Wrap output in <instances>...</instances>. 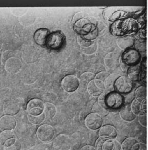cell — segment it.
<instances>
[{
	"label": "cell",
	"instance_id": "1",
	"mask_svg": "<svg viewBox=\"0 0 148 150\" xmlns=\"http://www.w3.org/2000/svg\"><path fill=\"white\" fill-rule=\"evenodd\" d=\"M105 103L107 109L118 110L124 103V98L117 91H111L106 93Z\"/></svg>",
	"mask_w": 148,
	"mask_h": 150
},
{
	"label": "cell",
	"instance_id": "2",
	"mask_svg": "<svg viewBox=\"0 0 148 150\" xmlns=\"http://www.w3.org/2000/svg\"><path fill=\"white\" fill-rule=\"evenodd\" d=\"M121 58L123 62L130 67L138 64L141 59V56L136 50L129 48L123 53Z\"/></svg>",
	"mask_w": 148,
	"mask_h": 150
},
{
	"label": "cell",
	"instance_id": "3",
	"mask_svg": "<svg viewBox=\"0 0 148 150\" xmlns=\"http://www.w3.org/2000/svg\"><path fill=\"white\" fill-rule=\"evenodd\" d=\"M133 88V82L126 76H119L114 84V88L119 93L126 94L131 92Z\"/></svg>",
	"mask_w": 148,
	"mask_h": 150
},
{
	"label": "cell",
	"instance_id": "4",
	"mask_svg": "<svg viewBox=\"0 0 148 150\" xmlns=\"http://www.w3.org/2000/svg\"><path fill=\"white\" fill-rule=\"evenodd\" d=\"M64 43L63 35L59 32H55L49 35L46 45L50 49L59 50L63 47Z\"/></svg>",
	"mask_w": 148,
	"mask_h": 150
},
{
	"label": "cell",
	"instance_id": "5",
	"mask_svg": "<svg viewBox=\"0 0 148 150\" xmlns=\"http://www.w3.org/2000/svg\"><path fill=\"white\" fill-rule=\"evenodd\" d=\"M97 150H121V144L115 139L100 137L96 144Z\"/></svg>",
	"mask_w": 148,
	"mask_h": 150
},
{
	"label": "cell",
	"instance_id": "6",
	"mask_svg": "<svg viewBox=\"0 0 148 150\" xmlns=\"http://www.w3.org/2000/svg\"><path fill=\"white\" fill-rule=\"evenodd\" d=\"M54 129L49 125H40L36 131V136L41 142H48L53 139L54 136Z\"/></svg>",
	"mask_w": 148,
	"mask_h": 150
},
{
	"label": "cell",
	"instance_id": "7",
	"mask_svg": "<svg viewBox=\"0 0 148 150\" xmlns=\"http://www.w3.org/2000/svg\"><path fill=\"white\" fill-rule=\"evenodd\" d=\"M86 127L92 131H95L102 127L103 120L99 114L92 112L86 116L84 120Z\"/></svg>",
	"mask_w": 148,
	"mask_h": 150
},
{
	"label": "cell",
	"instance_id": "8",
	"mask_svg": "<svg viewBox=\"0 0 148 150\" xmlns=\"http://www.w3.org/2000/svg\"><path fill=\"white\" fill-rule=\"evenodd\" d=\"M61 85L66 91L74 92L77 89L80 85V81L76 76L67 75L64 77L61 81Z\"/></svg>",
	"mask_w": 148,
	"mask_h": 150
},
{
	"label": "cell",
	"instance_id": "9",
	"mask_svg": "<svg viewBox=\"0 0 148 150\" xmlns=\"http://www.w3.org/2000/svg\"><path fill=\"white\" fill-rule=\"evenodd\" d=\"M44 104L40 99L35 98L30 100L26 107L27 112L29 115L38 116L43 113Z\"/></svg>",
	"mask_w": 148,
	"mask_h": 150
},
{
	"label": "cell",
	"instance_id": "10",
	"mask_svg": "<svg viewBox=\"0 0 148 150\" xmlns=\"http://www.w3.org/2000/svg\"><path fill=\"white\" fill-rule=\"evenodd\" d=\"M87 91L93 97H99L105 91L104 81L97 79L92 80L87 85Z\"/></svg>",
	"mask_w": 148,
	"mask_h": 150
},
{
	"label": "cell",
	"instance_id": "11",
	"mask_svg": "<svg viewBox=\"0 0 148 150\" xmlns=\"http://www.w3.org/2000/svg\"><path fill=\"white\" fill-rule=\"evenodd\" d=\"M111 30L112 34L115 36H123L128 33V28L126 20H116L111 25Z\"/></svg>",
	"mask_w": 148,
	"mask_h": 150
},
{
	"label": "cell",
	"instance_id": "12",
	"mask_svg": "<svg viewBox=\"0 0 148 150\" xmlns=\"http://www.w3.org/2000/svg\"><path fill=\"white\" fill-rule=\"evenodd\" d=\"M22 63L19 58L11 57L5 64V69L10 74L17 73L21 69Z\"/></svg>",
	"mask_w": 148,
	"mask_h": 150
},
{
	"label": "cell",
	"instance_id": "13",
	"mask_svg": "<svg viewBox=\"0 0 148 150\" xmlns=\"http://www.w3.org/2000/svg\"><path fill=\"white\" fill-rule=\"evenodd\" d=\"M16 127V120L9 115H5L0 118V129L2 131H11Z\"/></svg>",
	"mask_w": 148,
	"mask_h": 150
},
{
	"label": "cell",
	"instance_id": "14",
	"mask_svg": "<svg viewBox=\"0 0 148 150\" xmlns=\"http://www.w3.org/2000/svg\"><path fill=\"white\" fill-rule=\"evenodd\" d=\"M3 112L6 115L15 116L18 114L21 107L17 101L10 100L6 102L3 105Z\"/></svg>",
	"mask_w": 148,
	"mask_h": 150
},
{
	"label": "cell",
	"instance_id": "15",
	"mask_svg": "<svg viewBox=\"0 0 148 150\" xmlns=\"http://www.w3.org/2000/svg\"><path fill=\"white\" fill-rule=\"evenodd\" d=\"M98 135L100 137L107 138L111 139H115L117 136V129L113 126L107 125L100 128Z\"/></svg>",
	"mask_w": 148,
	"mask_h": 150
},
{
	"label": "cell",
	"instance_id": "16",
	"mask_svg": "<svg viewBox=\"0 0 148 150\" xmlns=\"http://www.w3.org/2000/svg\"><path fill=\"white\" fill-rule=\"evenodd\" d=\"M50 32L46 28H40L34 33V40L38 45H44L46 43L47 40Z\"/></svg>",
	"mask_w": 148,
	"mask_h": 150
},
{
	"label": "cell",
	"instance_id": "17",
	"mask_svg": "<svg viewBox=\"0 0 148 150\" xmlns=\"http://www.w3.org/2000/svg\"><path fill=\"white\" fill-rule=\"evenodd\" d=\"M140 147V142L133 137L126 138L121 146L122 150H139Z\"/></svg>",
	"mask_w": 148,
	"mask_h": 150
},
{
	"label": "cell",
	"instance_id": "18",
	"mask_svg": "<svg viewBox=\"0 0 148 150\" xmlns=\"http://www.w3.org/2000/svg\"><path fill=\"white\" fill-rule=\"evenodd\" d=\"M128 76L132 81H139L141 78V67L138 64L129 67L127 71Z\"/></svg>",
	"mask_w": 148,
	"mask_h": 150
},
{
	"label": "cell",
	"instance_id": "19",
	"mask_svg": "<svg viewBox=\"0 0 148 150\" xmlns=\"http://www.w3.org/2000/svg\"><path fill=\"white\" fill-rule=\"evenodd\" d=\"M119 115L123 120L128 122H131L133 121L136 117V116L132 112L130 106L128 105H126L121 108Z\"/></svg>",
	"mask_w": 148,
	"mask_h": 150
},
{
	"label": "cell",
	"instance_id": "20",
	"mask_svg": "<svg viewBox=\"0 0 148 150\" xmlns=\"http://www.w3.org/2000/svg\"><path fill=\"white\" fill-rule=\"evenodd\" d=\"M117 42L121 49L127 50L133 45L134 40L131 36L122 37L117 39Z\"/></svg>",
	"mask_w": 148,
	"mask_h": 150
},
{
	"label": "cell",
	"instance_id": "21",
	"mask_svg": "<svg viewBox=\"0 0 148 150\" xmlns=\"http://www.w3.org/2000/svg\"><path fill=\"white\" fill-rule=\"evenodd\" d=\"M57 112L55 105L52 103L46 102L44 104V108L43 113L45 118L47 119H51L55 116Z\"/></svg>",
	"mask_w": 148,
	"mask_h": 150
},
{
	"label": "cell",
	"instance_id": "22",
	"mask_svg": "<svg viewBox=\"0 0 148 150\" xmlns=\"http://www.w3.org/2000/svg\"><path fill=\"white\" fill-rule=\"evenodd\" d=\"M119 76L120 75L116 73L108 75V77H107V79L104 81L105 90H108V92H111V89L114 87L115 81Z\"/></svg>",
	"mask_w": 148,
	"mask_h": 150
},
{
	"label": "cell",
	"instance_id": "23",
	"mask_svg": "<svg viewBox=\"0 0 148 150\" xmlns=\"http://www.w3.org/2000/svg\"><path fill=\"white\" fill-rule=\"evenodd\" d=\"M134 97H135L136 100L142 103L146 100L147 98V88L145 86L138 87L135 91Z\"/></svg>",
	"mask_w": 148,
	"mask_h": 150
},
{
	"label": "cell",
	"instance_id": "24",
	"mask_svg": "<svg viewBox=\"0 0 148 150\" xmlns=\"http://www.w3.org/2000/svg\"><path fill=\"white\" fill-rule=\"evenodd\" d=\"M131 110L135 115H141L144 113L142 109V103L136 100H134L132 102L131 106Z\"/></svg>",
	"mask_w": 148,
	"mask_h": 150
},
{
	"label": "cell",
	"instance_id": "25",
	"mask_svg": "<svg viewBox=\"0 0 148 150\" xmlns=\"http://www.w3.org/2000/svg\"><path fill=\"white\" fill-rule=\"evenodd\" d=\"M15 133L11 131H2L1 133H0V144L2 146H4L5 142L7 140L15 138Z\"/></svg>",
	"mask_w": 148,
	"mask_h": 150
},
{
	"label": "cell",
	"instance_id": "26",
	"mask_svg": "<svg viewBox=\"0 0 148 150\" xmlns=\"http://www.w3.org/2000/svg\"><path fill=\"white\" fill-rule=\"evenodd\" d=\"M95 74L94 73L90 72H84L80 75V79H79L80 83V82L81 83L83 82V83H87L88 85L89 82H90L92 80L95 79Z\"/></svg>",
	"mask_w": 148,
	"mask_h": 150
},
{
	"label": "cell",
	"instance_id": "27",
	"mask_svg": "<svg viewBox=\"0 0 148 150\" xmlns=\"http://www.w3.org/2000/svg\"><path fill=\"white\" fill-rule=\"evenodd\" d=\"M45 119L44 114L42 113L38 116H31L28 115V119L30 123L34 125H40L42 123Z\"/></svg>",
	"mask_w": 148,
	"mask_h": 150
},
{
	"label": "cell",
	"instance_id": "28",
	"mask_svg": "<svg viewBox=\"0 0 148 150\" xmlns=\"http://www.w3.org/2000/svg\"><path fill=\"white\" fill-rule=\"evenodd\" d=\"M135 50L139 53L144 52L146 50V41L144 39H138L135 42Z\"/></svg>",
	"mask_w": 148,
	"mask_h": 150
},
{
	"label": "cell",
	"instance_id": "29",
	"mask_svg": "<svg viewBox=\"0 0 148 150\" xmlns=\"http://www.w3.org/2000/svg\"><path fill=\"white\" fill-rule=\"evenodd\" d=\"M92 110H93L94 112L99 114L101 116H105L108 114L107 110H105L103 108H102L101 106H100V105L98 104L97 102H96L94 104Z\"/></svg>",
	"mask_w": 148,
	"mask_h": 150
},
{
	"label": "cell",
	"instance_id": "30",
	"mask_svg": "<svg viewBox=\"0 0 148 150\" xmlns=\"http://www.w3.org/2000/svg\"><path fill=\"white\" fill-rule=\"evenodd\" d=\"M98 34V32L97 30V28L92 31L91 32L89 33L88 34L83 36V38L86 39L87 40L90 41L93 40L97 37Z\"/></svg>",
	"mask_w": 148,
	"mask_h": 150
},
{
	"label": "cell",
	"instance_id": "31",
	"mask_svg": "<svg viewBox=\"0 0 148 150\" xmlns=\"http://www.w3.org/2000/svg\"><path fill=\"white\" fill-rule=\"evenodd\" d=\"M106 92H103V93L101 94L98 98V102L97 103L101 106L105 110H107V108L106 106V103H105V97H106Z\"/></svg>",
	"mask_w": 148,
	"mask_h": 150
},
{
	"label": "cell",
	"instance_id": "32",
	"mask_svg": "<svg viewBox=\"0 0 148 150\" xmlns=\"http://www.w3.org/2000/svg\"><path fill=\"white\" fill-rule=\"evenodd\" d=\"M109 75V74L107 72H101L95 75V79H98L104 82Z\"/></svg>",
	"mask_w": 148,
	"mask_h": 150
},
{
	"label": "cell",
	"instance_id": "33",
	"mask_svg": "<svg viewBox=\"0 0 148 150\" xmlns=\"http://www.w3.org/2000/svg\"><path fill=\"white\" fill-rule=\"evenodd\" d=\"M78 42L80 45H82L83 47H89V45H91V41L87 40L86 39H85L82 37H78Z\"/></svg>",
	"mask_w": 148,
	"mask_h": 150
},
{
	"label": "cell",
	"instance_id": "34",
	"mask_svg": "<svg viewBox=\"0 0 148 150\" xmlns=\"http://www.w3.org/2000/svg\"><path fill=\"white\" fill-rule=\"evenodd\" d=\"M138 121L142 126L145 127H147V115L146 114H142L140 115L138 118Z\"/></svg>",
	"mask_w": 148,
	"mask_h": 150
},
{
	"label": "cell",
	"instance_id": "35",
	"mask_svg": "<svg viewBox=\"0 0 148 150\" xmlns=\"http://www.w3.org/2000/svg\"><path fill=\"white\" fill-rule=\"evenodd\" d=\"M10 51H5L2 54V55L1 57V62L2 64H5V62H6L7 60L9 58H10V57H9L10 56Z\"/></svg>",
	"mask_w": 148,
	"mask_h": 150
},
{
	"label": "cell",
	"instance_id": "36",
	"mask_svg": "<svg viewBox=\"0 0 148 150\" xmlns=\"http://www.w3.org/2000/svg\"><path fill=\"white\" fill-rule=\"evenodd\" d=\"M21 144L18 141H16L15 143L13 145L11 146L10 147L8 148H4V150H21Z\"/></svg>",
	"mask_w": 148,
	"mask_h": 150
},
{
	"label": "cell",
	"instance_id": "37",
	"mask_svg": "<svg viewBox=\"0 0 148 150\" xmlns=\"http://www.w3.org/2000/svg\"><path fill=\"white\" fill-rule=\"evenodd\" d=\"M134 98H135L134 93H133V92H132V93L130 92L129 93V94H128V95L125 97L124 102L127 103H131L133 101Z\"/></svg>",
	"mask_w": 148,
	"mask_h": 150
},
{
	"label": "cell",
	"instance_id": "38",
	"mask_svg": "<svg viewBox=\"0 0 148 150\" xmlns=\"http://www.w3.org/2000/svg\"><path fill=\"white\" fill-rule=\"evenodd\" d=\"M16 141H17V140L15 139V138H10L5 142L3 146L4 148H8V147H10L11 146L13 145L15 143Z\"/></svg>",
	"mask_w": 148,
	"mask_h": 150
},
{
	"label": "cell",
	"instance_id": "39",
	"mask_svg": "<svg viewBox=\"0 0 148 150\" xmlns=\"http://www.w3.org/2000/svg\"><path fill=\"white\" fill-rule=\"evenodd\" d=\"M120 66H121V69L122 70V71L123 72H127V71H128V70L129 68V66L128 65H127V64L121 61V62Z\"/></svg>",
	"mask_w": 148,
	"mask_h": 150
},
{
	"label": "cell",
	"instance_id": "40",
	"mask_svg": "<svg viewBox=\"0 0 148 150\" xmlns=\"http://www.w3.org/2000/svg\"><path fill=\"white\" fill-rule=\"evenodd\" d=\"M121 13L120 11H117L112 15V17L111 18V20L114 21V20H116L117 19H119V17L121 16Z\"/></svg>",
	"mask_w": 148,
	"mask_h": 150
},
{
	"label": "cell",
	"instance_id": "41",
	"mask_svg": "<svg viewBox=\"0 0 148 150\" xmlns=\"http://www.w3.org/2000/svg\"><path fill=\"white\" fill-rule=\"evenodd\" d=\"M81 150H96L94 147H93L92 146H89V145H87V146H85L82 148Z\"/></svg>",
	"mask_w": 148,
	"mask_h": 150
},
{
	"label": "cell",
	"instance_id": "42",
	"mask_svg": "<svg viewBox=\"0 0 148 150\" xmlns=\"http://www.w3.org/2000/svg\"><path fill=\"white\" fill-rule=\"evenodd\" d=\"M142 109L144 112H145V114L147 113V102L146 100L143 102V103L142 104Z\"/></svg>",
	"mask_w": 148,
	"mask_h": 150
},
{
	"label": "cell",
	"instance_id": "43",
	"mask_svg": "<svg viewBox=\"0 0 148 150\" xmlns=\"http://www.w3.org/2000/svg\"><path fill=\"white\" fill-rule=\"evenodd\" d=\"M146 33L144 30L140 31V38H146Z\"/></svg>",
	"mask_w": 148,
	"mask_h": 150
},
{
	"label": "cell",
	"instance_id": "44",
	"mask_svg": "<svg viewBox=\"0 0 148 150\" xmlns=\"http://www.w3.org/2000/svg\"><path fill=\"white\" fill-rule=\"evenodd\" d=\"M139 150H147V146L145 144L140 143V147Z\"/></svg>",
	"mask_w": 148,
	"mask_h": 150
},
{
	"label": "cell",
	"instance_id": "45",
	"mask_svg": "<svg viewBox=\"0 0 148 150\" xmlns=\"http://www.w3.org/2000/svg\"><path fill=\"white\" fill-rule=\"evenodd\" d=\"M2 47V42L1 40H0V50L1 49V48Z\"/></svg>",
	"mask_w": 148,
	"mask_h": 150
},
{
	"label": "cell",
	"instance_id": "46",
	"mask_svg": "<svg viewBox=\"0 0 148 150\" xmlns=\"http://www.w3.org/2000/svg\"><path fill=\"white\" fill-rule=\"evenodd\" d=\"M0 150H4V148H3L1 144H0Z\"/></svg>",
	"mask_w": 148,
	"mask_h": 150
},
{
	"label": "cell",
	"instance_id": "47",
	"mask_svg": "<svg viewBox=\"0 0 148 150\" xmlns=\"http://www.w3.org/2000/svg\"><path fill=\"white\" fill-rule=\"evenodd\" d=\"M20 150H28V149H21Z\"/></svg>",
	"mask_w": 148,
	"mask_h": 150
}]
</instances>
